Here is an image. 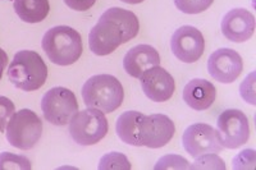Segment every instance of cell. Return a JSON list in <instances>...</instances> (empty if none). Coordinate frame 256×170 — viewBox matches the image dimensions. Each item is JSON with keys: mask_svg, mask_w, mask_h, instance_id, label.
<instances>
[{"mask_svg": "<svg viewBox=\"0 0 256 170\" xmlns=\"http://www.w3.org/2000/svg\"><path fill=\"white\" fill-rule=\"evenodd\" d=\"M64 3L73 10L84 12V10H88L90 8H92L94 4L96 3V0H64Z\"/></svg>", "mask_w": 256, "mask_h": 170, "instance_id": "cell-27", "label": "cell"}, {"mask_svg": "<svg viewBox=\"0 0 256 170\" xmlns=\"http://www.w3.org/2000/svg\"><path fill=\"white\" fill-rule=\"evenodd\" d=\"M160 64V55L152 45H137L130 49L123 59V66L127 74L134 78H140L152 66Z\"/></svg>", "mask_w": 256, "mask_h": 170, "instance_id": "cell-15", "label": "cell"}, {"mask_svg": "<svg viewBox=\"0 0 256 170\" xmlns=\"http://www.w3.org/2000/svg\"><path fill=\"white\" fill-rule=\"evenodd\" d=\"M208 70L216 82L232 84L241 76L244 62L241 55L233 49L223 48L212 52L208 60Z\"/></svg>", "mask_w": 256, "mask_h": 170, "instance_id": "cell-12", "label": "cell"}, {"mask_svg": "<svg viewBox=\"0 0 256 170\" xmlns=\"http://www.w3.org/2000/svg\"><path fill=\"white\" fill-rule=\"evenodd\" d=\"M138 30V18L134 12L114 6L102 13L99 22L92 27L88 35V46L95 55L105 56L136 38Z\"/></svg>", "mask_w": 256, "mask_h": 170, "instance_id": "cell-1", "label": "cell"}, {"mask_svg": "<svg viewBox=\"0 0 256 170\" xmlns=\"http://www.w3.org/2000/svg\"><path fill=\"white\" fill-rule=\"evenodd\" d=\"M70 134L76 144L81 146H92L104 138L108 133V119L98 109L77 112L70 120Z\"/></svg>", "mask_w": 256, "mask_h": 170, "instance_id": "cell-6", "label": "cell"}, {"mask_svg": "<svg viewBox=\"0 0 256 170\" xmlns=\"http://www.w3.org/2000/svg\"><path fill=\"white\" fill-rule=\"evenodd\" d=\"M6 140L20 150H31L42 136V122L35 112L22 109L14 112L6 128Z\"/></svg>", "mask_w": 256, "mask_h": 170, "instance_id": "cell-5", "label": "cell"}, {"mask_svg": "<svg viewBox=\"0 0 256 170\" xmlns=\"http://www.w3.org/2000/svg\"><path fill=\"white\" fill-rule=\"evenodd\" d=\"M144 118V114L134 110H128V112L120 114V118L116 119V130L120 141L124 144H131V146H142L138 136V127Z\"/></svg>", "mask_w": 256, "mask_h": 170, "instance_id": "cell-17", "label": "cell"}, {"mask_svg": "<svg viewBox=\"0 0 256 170\" xmlns=\"http://www.w3.org/2000/svg\"><path fill=\"white\" fill-rule=\"evenodd\" d=\"M44 118L54 126H66L78 112L74 94L66 87H52L41 100Z\"/></svg>", "mask_w": 256, "mask_h": 170, "instance_id": "cell-7", "label": "cell"}, {"mask_svg": "<svg viewBox=\"0 0 256 170\" xmlns=\"http://www.w3.org/2000/svg\"><path fill=\"white\" fill-rule=\"evenodd\" d=\"M120 2H123L126 4H140L142 3L144 0H120Z\"/></svg>", "mask_w": 256, "mask_h": 170, "instance_id": "cell-29", "label": "cell"}, {"mask_svg": "<svg viewBox=\"0 0 256 170\" xmlns=\"http://www.w3.org/2000/svg\"><path fill=\"white\" fill-rule=\"evenodd\" d=\"M222 34L232 42H244L252 38L255 31V17L244 8L232 9L222 20Z\"/></svg>", "mask_w": 256, "mask_h": 170, "instance_id": "cell-14", "label": "cell"}, {"mask_svg": "<svg viewBox=\"0 0 256 170\" xmlns=\"http://www.w3.org/2000/svg\"><path fill=\"white\" fill-rule=\"evenodd\" d=\"M218 132L226 148H238L250 138V124L244 112L227 109L218 116Z\"/></svg>", "mask_w": 256, "mask_h": 170, "instance_id": "cell-9", "label": "cell"}, {"mask_svg": "<svg viewBox=\"0 0 256 170\" xmlns=\"http://www.w3.org/2000/svg\"><path fill=\"white\" fill-rule=\"evenodd\" d=\"M8 78L14 87L24 91H36L46 82L48 66L40 54L20 50L8 68Z\"/></svg>", "mask_w": 256, "mask_h": 170, "instance_id": "cell-4", "label": "cell"}, {"mask_svg": "<svg viewBox=\"0 0 256 170\" xmlns=\"http://www.w3.org/2000/svg\"><path fill=\"white\" fill-rule=\"evenodd\" d=\"M142 91L150 100L164 102L174 94V78L160 66H152L140 77Z\"/></svg>", "mask_w": 256, "mask_h": 170, "instance_id": "cell-13", "label": "cell"}, {"mask_svg": "<svg viewBox=\"0 0 256 170\" xmlns=\"http://www.w3.org/2000/svg\"><path fill=\"white\" fill-rule=\"evenodd\" d=\"M214 0H174L178 10L186 14H198L206 10Z\"/></svg>", "mask_w": 256, "mask_h": 170, "instance_id": "cell-21", "label": "cell"}, {"mask_svg": "<svg viewBox=\"0 0 256 170\" xmlns=\"http://www.w3.org/2000/svg\"><path fill=\"white\" fill-rule=\"evenodd\" d=\"M100 170H130L131 169V162L127 158V156L120 152H109L100 158L99 164Z\"/></svg>", "mask_w": 256, "mask_h": 170, "instance_id": "cell-20", "label": "cell"}, {"mask_svg": "<svg viewBox=\"0 0 256 170\" xmlns=\"http://www.w3.org/2000/svg\"><path fill=\"white\" fill-rule=\"evenodd\" d=\"M255 151L252 148L244 150L233 158V169H254L255 168L256 158Z\"/></svg>", "mask_w": 256, "mask_h": 170, "instance_id": "cell-25", "label": "cell"}, {"mask_svg": "<svg viewBox=\"0 0 256 170\" xmlns=\"http://www.w3.org/2000/svg\"><path fill=\"white\" fill-rule=\"evenodd\" d=\"M216 98V88L212 82L195 78L184 86V100L191 109L206 110L214 104Z\"/></svg>", "mask_w": 256, "mask_h": 170, "instance_id": "cell-16", "label": "cell"}, {"mask_svg": "<svg viewBox=\"0 0 256 170\" xmlns=\"http://www.w3.org/2000/svg\"><path fill=\"white\" fill-rule=\"evenodd\" d=\"M42 49L52 63L66 66L81 58L84 45L78 31L70 26H56L42 38Z\"/></svg>", "mask_w": 256, "mask_h": 170, "instance_id": "cell-3", "label": "cell"}, {"mask_svg": "<svg viewBox=\"0 0 256 170\" xmlns=\"http://www.w3.org/2000/svg\"><path fill=\"white\" fill-rule=\"evenodd\" d=\"M170 49L174 56L184 63H195L205 50L204 36L194 26H182L173 34Z\"/></svg>", "mask_w": 256, "mask_h": 170, "instance_id": "cell-11", "label": "cell"}, {"mask_svg": "<svg viewBox=\"0 0 256 170\" xmlns=\"http://www.w3.org/2000/svg\"><path fill=\"white\" fill-rule=\"evenodd\" d=\"M30 170L32 169V164L28 158L24 155H17L12 152L0 154V170Z\"/></svg>", "mask_w": 256, "mask_h": 170, "instance_id": "cell-19", "label": "cell"}, {"mask_svg": "<svg viewBox=\"0 0 256 170\" xmlns=\"http://www.w3.org/2000/svg\"><path fill=\"white\" fill-rule=\"evenodd\" d=\"M14 10L20 20L26 24H38L50 12L49 0H14Z\"/></svg>", "mask_w": 256, "mask_h": 170, "instance_id": "cell-18", "label": "cell"}, {"mask_svg": "<svg viewBox=\"0 0 256 170\" xmlns=\"http://www.w3.org/2000/svg\"><path fill=\"white\" fill-rule=\"evenodd\" d=\"M182 144L186 152L195 158L206 154H219L224 148L218 130L205 123L187 127L182 136Z\"/></svg>", "mask_w": 256, "mask_h": 170, "instance_id": "cell-8", "label": "cell"}, {"mask_svg": "<svg viewBox=\"0 0 256 170\" xmlns=\"http://www.w3.org/2000/svg\"><path fill=\"white\" fill-rule=\"evenodd\" d=\"M81 95L86 106L108 114L122 105L124 90L114 76L96 74L84 82Z\"/></svg>", "mask_w": 256, "mask_h": 170, "instance_id": "cell-2", "label": "cell"}, {"mask_svg": "<svg viewBox=\"0 0 256 170\" xmlns=\"http://www.w3.org/2000/svg\"><path fill=\"white\" fill-rule=\"evenodd\" d=\"M196 158L198 160L190 165L188 169H226L227 168L216 154H206Z\"/></svg>", "mask_w": 256, "mask_h": 170, "instance_id": "cell-22", "label": "cell"}, {"mask_svg": "<svg viewBox=\"0 0 256 170\" xmlns=\"http://www.w3.org/2000/svg\"><path fill=\"white\" fill-rule=\"evenodd\" d=\"M16 106L10 98L0 96V133L4 132L10 116L14 114Z\"/></svg>", "mask_w": 256, "mask_h": 170, "instance_id": "cell-24", "label": "cell"}, {"mask_svg": "<svg viewBox=\"0 0 256 170\" xmlns=\"http://www.w3.org/2000/svg\"><path fill=\"white\" fill-rule=\"evenodd\" d=\"M190 162L180 155H166L158 160L155 170L163 169H188Z\"/></svg>", "mask_w": 256, "mask_h": 170, "instance_id": "cell-23", "label": "cell"}, {"mask_svg": "<svg viewBox=\"0 0 256 170\" xmlns=\"http://www.w3.org/2000/svg\"><path fill=\"white\" fill-rule=\"evenodd\" d=\"M6 64H8V55H6V52L0 48V80L3 77V72L4 70H6Z\"/></svg>", "mask_w": 256, "mask_h": 170, "instance_id": "cell-28", "label": "cell"}, {"mask_svg": "<svg viewBox=\"0 0 256 170\" xmlns=\"http://www.w3.org/2000/svg\"><path fill=\"white\" fill-rule=\"evenodd\" d=\"M176 132L173 120L164 114L144 116L138 127V136L142 146L160 148L170 142Z\"/></svg>", "mask_w": 256, "mask_h": 170, "instance_id": "cell-10", "label": "cell"}, {"mask_svg": "<svg viewBox=\"0 0 256 170\" xmlns=\"http://www.w3.org/2000/svg\"><path fill=\"white\" fill-rule=\"evenodd\" d=\"M241 96L244 100H246L248 104L255 105V73L248 74V77L244 78V81L240 87Z\"/></svg>", "mask_w": 256, "mask_h": 170, "instance_id": "cell-26", "label": "cell"}]
</instances>
